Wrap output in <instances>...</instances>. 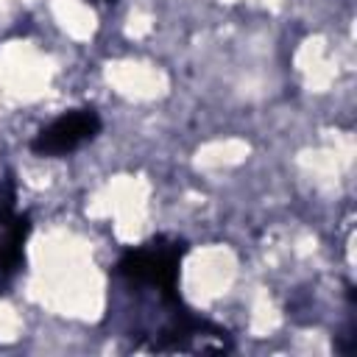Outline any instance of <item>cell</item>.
<instances>
[{
	"instance_id": "obj_3",
	"label": "cell",
	"mask_w": 357,
	"mask_h": 357,
	"mask_svg": "<svg viewBox=\"0 0 357 357\" xmlns=\"http://www.w3.org/2000/svg\"><path fill=\"white\" fill-rule=\"evenodd\" d=\"M3 243H0V271L11 273L22 262V243L28 237V218H8L3 223Z\"/></svg>"
},
{
	"instance_id": "obj_1",
	"label": "cell",
	"mask_w": 357,
	"mask_h": 357,
	"mask_svg": "<svg viewBox=\"0 0 357 357\" xmlns=\"http://www.w3.org/2000/svg\"><path fill=\"white\" fill-rule=\"evenodd\" d=\"M181 243L170 245H156L151 243L148 248H131L120 259V273L131 282L153 284L162 290L167 301H176V284H178V262H181Z\"/></svg>"
},
{
	"instance_id": "obj_2",
	"label": "cell",
	"mask_w": 357,
	"mask_h": 357,
	"mask_svg": "<svg viewBox=\"0 0 357 357\" xmlns=\"http://www.w3.org/2000/svg\"><path fill=\"white\" fill-rule=\"evenodd\" d=\"M100 131V117L95 109H73L61 117H56L50 126H45L31 148L39 156H64L75 148H81L84 142H89L95 134Z\"/></svg>"
},
{
	"instance_id": "obj_4",
	"label": "cell",
	"mask_w": 357,
	"mask_h": 357,
	"mask_svg": "<svg viewBox=\"0 0 357 357\" xmlns=\"http://www.w3.org/2000/svg\"><path fill=\"white\" fill-rule=\"evenodd\" d=\"M100 3H114V0H100Z\"/></svg>"
}]
</instances>
